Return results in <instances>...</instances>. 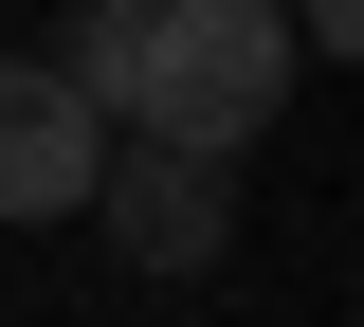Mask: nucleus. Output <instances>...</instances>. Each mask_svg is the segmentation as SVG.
<instances>
[{"instance_id": "obj_1", "label": "nucleus", "mask_w": 364, "mask_h": 327, "mask_svg": "<svg viewBox=\"0 0 364 327\" xmlns=\"http://www.w3.org/2000/svg\"><path fill=\"white\" fill-rule=\"evenodd\" d=\"M291 18L273 0H73L55 37V92L109 145H182V164H237V145L291 109Z\"/></svg>"}, {"instance_id": "obj_2", "label": "nucleus", "mask_w": 364, "mask_h": 327, "mask_svg": "<svg viewBox=\"0 0 364 327\" xmlns=\"http://www.w3.org/2000/svg\"><path fill=\"white\" fill-rule=\"evenodd\" d=\"M91 218H109V255H128V273H219V255H237V164H182V145H109Z\"/></svg>"}, {"instance_id": "obj_3", "label": "nucleus", "mask_w": 364, "mask_h": 327, "mask_svg": "<svg viewBox=\"0 0 364 327\" xmlns=\"http://www.w3.org/2000/svg\"><path fill=\"white\" fill-rule=\"evenodd\" d=\"M91 182H109V128L55 92V55H0V236L18 218H91Z\"/></svg>"}, {"instance_id": "obj_4", "label": "nucleus", "mask_w": 364, "mask_h": 327, "mask_svg": "<svg viewBox=\"0 0 364 327\" xmlns=\"http://www.w3.org/2000/svg\"><path fill=\"white\" fill-rule=\"evenodd\" d=\"M273 18H291V55H346L364 73V0H273Z\"/></svg>"}]
</instances>
